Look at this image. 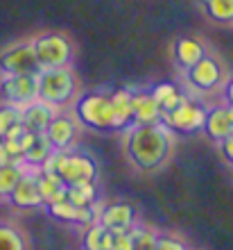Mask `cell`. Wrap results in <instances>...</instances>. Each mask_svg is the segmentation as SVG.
Segmentation results:
<instances>
[{"instance_id": "5bb4252c", "label": "cell", "mask_w": 233, "mask_h": 250, "mask_svg": "<svg viewBox=\"0 0 233 250\" xmlns=\"http://www.w3.org/2000/svg\"><path fill=\"white\" fill-rule=\"evenodd\" d=\"M7 203L12 205L14 209H20V211H34V209H41V207H43V200H41L36 182H34L32 166H30L25 171V175L18 180V185L12 189Z\"/></svg>"}, {"instance_id": "1f68e13d", "label": "cell", "mask_w": 233, "mask_h": 250, "mask_svg": "<svg viewBox=\"0 0 233 250\" xmlns=\"http://www.w3.org/2000/svg\"><path fill=\"white\" fill-rule=\"evenodd\" d=\"M222 93H224V103H227L229 107H233V75L224 80V84H222Z\"/></svg>"}, {"instance_id": "d6a6232c", "label": "cell", "mask_w": 233, "mask_h": 250, "mask_svg": "<svg viewBox=\"0 0 233 250\" xmlns=\"http://www.w3.org/2000/svg\"><path fill=\"white\" fill-rule=\"evenodd\" d=\"M7 164H23V162H16V159L9 155V150L5 148V144L0 141V166H7Z\"/></svg>"}, {"instance_id": "4316f807", "label": "cell", "mask_w": 233, "mask_h": 250, "mask_svg": "<svg viewBox=\"0 0 233 250\" xmlns=\"http://www.w3.org/2000/svg\"><path fill=\"white\" fill-rule=\"evenodd\" d=\"M131 234V248L134 250H154L156 239H159V232L147 228V225H134L129 230Z\"/></svg>"}, {"instance_id": "44dd1931", "label": "cell", "mask_w": 233, "mask_h": 250, "mask_svg": "<svg viewBox=\"0 0 233 250\" xmlns=\"http://www.w3.org/2000/svg\"><path fill=\"white\" fill-rule=\"evenodd\" d=\"M111 241H113V232L107 230L97 221L89 228H84V239H82L84 250H111Z\"/></svg>"}, {"instance_id": "cb8c5ba5", "label": "cell", "mask_w": 233, "mask_h": 250, "mask_svg": "<svg viewBox=\"0 0 233 250\" xmlns=\"http://www.w3.org/2000/svg\"><path fill=\"white\" fill-rule=\"evenodd\" d=\"M0 250H30L27 237L18 225L0 221Z\"/></svg>"}, {"instance_id": "52a82bcc", "label": "cell", "mask_w": 233, "mask_h": 250, "mask_svg": "<svg viewBox=\"0 0 233 250\" xmlns=\"http://www.w3.org/2000/svg\"><path fill=\"white\" fill-rule=\"evenodd\" d=\"M206 107L197 98H193L190 93H186V98L170 112H161V121L159 123L163 127H168L172 134H195L201 130L204 119H206Z\"/></svg>"}, {"instance_id": "3957f363", "label": "cell", "mask_w": 233, "mask_h": 250, "mask_svg": "<svg viewBox=\"0 0 233 250\" xmlns=\"http://www.w3.org/2000/svg\"><path fill=\"white\" fill-rule=\"evenodd\" d=\"M41 171L57 173L59 178L68 185L79 182H97L100 178V164L89 150H79L77 146L71 150H54L52 148L48 159L39 166Z\"/></svg>"}, {"instance_id": "9a60e30c", "label": "cell", "mask_w": 233, "mask_h": 250, "mask_svg": "<svg viewBox=\"0 0 233 250\" xmlns=\"http://www.w3.org/2000/svg\"><path fill=\"white\" fill-rule=\"evenodd\" d=\"M57 112H59L57 107H52L36 98L20 107V125L30 132H46V127L50 125V121L54 119Z\"/></svg>"}, {"instance_id": "f1b7e54d", "label": "cell", "mask_w": 233, "mask_h": 250, "mask_svg": "<svg viewBox=\"0 0 233 250\" xmlns=\"http://www.w3.org/2000/svg\"><path fill=\"white\" fill-rule=\"evenodd\" d=\"M154 250H190V246L179 234H159Z\"/></svg>"}, {"instance_id": "8fae6325", "label": "cell", "mask_w": 233, "mask_h": 250, "mask_svg": "<svg viewBox=\"0 0 233 250\" xmlns=\"http://www.w3.org/2000/svg\"><path fill=\"white\" fill-rule=\"evenodd\" d=\"M79 132H82V127L72 119L71 112H57L43 134H46V139L50 141L54 150H71V148L77 146Z\"/></svg>"}, {"instance_id": "ac0fdd59", "label": "cell", "mask_w": 233, "mask_h": 250, "mask_svg": "<svg viewBox=\"0 0 233 250\" xmlns=\"http://www.w3.org/2000/svg\"><path fill=\"white\" fill-rule=\"evenodd\" d=\"M206 53H208L206 43L201 39H197V37H179L175 41V62L181 71L197 64Z\"/></svg>"}, {"instance_id": "7402d4cb", "label": "cell", "mask_w": 233, "mask_h": 250, "mask_svg": "<svg viewBox=\"0 0 233 250\" xmlns=\"http://www.w3.org/2000/svg\"><path fill=\"white\" fill-rule=\"evenodd\" d=\"M111 96V105H113V112L118 116V123L123 127V132L127 127L134 125V114H131V91L129 89H116Z\"/></svg>"}, {"instance_id": "277c9868", "label": "cell", "mask_w": 233, "mask_h": 250, "mask_svg": "<svg viewBox=\"0 0 233 250\" xmlns=\"http://www.w3.org/2000/svg\"><path fill=\"white\" fill-rule=\"evenodd\" d=\"M79 93V80L72 66L41 68L39 71V100L52 107H68Z\"/></svg>"}, {"instance_id": "4fadbf2b", "label": "cell", "mask_w": 233, "mask_h": 250, "mask_svg": "<svg viewBox=\"0 0 233 250\" xmlns=\"http://www.w3.org/2000/svg\"><path fill=\"white\" fill-rule=\"evenodd\" d=\"M201 130L213 144H220L222 139H227L233 132V107H229L227 103L206 107V119Z\"/></svg>"}, {"instance_id": "83f0119b", "label": "cell", "mask_w": 233, "mask_h": 250, "mask_svg": "<svg viewBox=\"0 0 233 250\" xmlns=\"http://www.w3.org/2000/svg\"><path fill=\"white\" fill-rule=\"evenodd\" d=\"M18 123H20V107L9 105V103H0V139H5L7 132Z\"/></svg>"}, {"instance_id": "6da1fadb", "label": "cell", "mask_w": 233, "mask_h": 250, "mask_svg": "<svg viewBox=\"0 0 233 250\" xmlns=\"http://www.w3.org/2000/svg\"><path fill=\"white\" fill-rule=\"evenodd\" d=\"M175 134L161 123L131 125L125 130V157L141 173H156L175 155Z\"/></svg>"}, {"instance_id": "d6986e66", "label": "cell", "mask_w": 233, "mask_h": 250, "mask_svg": "<svg viewBox=\"0 0 233 250\" xmlns=\"http://www.w3.org/2000/svg\"><path fill=\"white\" fill-rule=\"evenodd\" d=\"M66 200H71L77 207H93L100 203V187H97V182L68 185L66 187Z\"/></svg>"}, {"instance_id": "e0dca14e", "label": "cell", "mask_w": 233, "mask_h": 250, "mask_svg": "<svg viewBox=\"0 0 233 250\" xmlns=\"http://www.w3.org/2000/svg\"><path fill=\"white\" fill-rule=\"evenodd\" d=\"M32 173H34L36 189H39V196H41V200H43V207L66 198V182L59 178L57 173L41 171V168H32Z\"/></svg>"}, {"instance_id": "ffe728a7", "label": "cell", "mask_w": 233, "mask_h": 250, "mask_svg": "<svg viewBox=\"0 0 233 250\" xmlns=\"http://www.w3.org/2000/svg\"><path fill=\"white\" fill-rule=\"evenodd\" d=\"M149 91H152L154 100L159 103L161 112H170V109H175V107L179 105L183 98H186V93L179 91L172 82H156Z\"/></svg>"}, {"instance_id": "7c38bea8", "label": "cell", "mask_w": 233, "mask_h": 250, "mask_svg": "<svg viewBox=\"0 0 233 250\" xmlns=\"http://www.w3.org/2000/svg\"><path fill=\"white\" fill-rule=\"evenodd\" d=\"M97 207L100 203L93 207H77L71 200H57V203L46 205L43 209L48 211V216H52L59 223H71V225H79V228H89L97 221Z\"/></svg>"}, {"instance_id": "9c48e42d", "label": "cell", "mask_w": 233, "mask_h": 250, "mask_svg": "<svg viewBox=\"0 0 233 250\" xmlns=\"http://www.w3.org/2000/svg\"><path fill=\"white\" fill-rule=\"evenodd\" d=\"M41 66L32 50L30 39L14 41L0 50V75H18V73H39Z\"/></svg>"}, {"instance_id": "2e32d148", "label": "cell", "mask_w": 233, "mask_h": 250, "mask_svg": "<svg viewBox=\"0 0 233 250\" xmlns=\"http://www.w3.org/2000/svg\"><path fill=\"white\" fill-rule=\"evenodd\" d=\"M131 114H134V125H149L161 121V107L149 89L131 91Z\"/></svg>"}, {"instance_id": "7a4b0ae2", "label": "cell", "mask_w": 233, "mask_h": 250, "mask_svg": "<svg viewBox=\"0 0 233 250\" xmlns=\"http://www.w3.org/2000/svg\"><path fill=\"white\" fill-rule=\"evenodd\" d=\"M72 119L79 123V127L91 132H123L118 116L111 105V96L102 91H86L77 93V98L72 100L71 105Z\"/></svg>"}, {"instance_id": "5b68a950", "label": "cell", "mask_w": 233, "mask_h": 250, "mask_svg": "<svg viewBox=\"0 0 233 250\" xmlns=\"http://www.w3.org/2000/svg\"><path fill=\"white\" fill-rule=\"evenodd\" d=\"M32 50L36 55L41 68H61V66H72L75 60V43L66 32H39L32 39Z\"/></svg>"}, {"instance_id": "30bf717a", "label": "cell", "mask_w": 233, "mask_h": 250, "mask_svg": "<svg viewBox=\"0 0 233 250\" xmlns=\"http://www.w3.org/2000/svg\"><path fill=\"white\" fill-rule=\"evenodd\" d=\"M97 223L111 232H127L138 223V211L131 203H100L97 207Z\"/></svg>"}, {"instance_id": "8992f818", "label": "cell", "mask_w": 233, "mask_h": 250, "mask_svg": "<svg viewBox=\"0 0 233 250\" xmlns=\"http://www.w3.org/2000/svg\"><path fill=\"white\" fill-rule=\"evenodd\" d=\"M183 80L190 91L206 96V93H215L222 89L227 80V68L213 53H206L197 64L183 71Z\"/></svg>"}, {"instance_id": "f546056e", "label": "cell", "mask_w": 233, "mask_h": 250, "mask_svg": "<svg viewBox=\"0 0 233 250\" xmlns=\"http://www.w3.org/2000/svg\"><path fill=\"white\" fill-rule=\"evenodd\" d=\"M111 250H134V248H131V234H129V230H127V232H113Z\"/></svg>"}, {"instance_id": "603a6c76", "label": "cell", "mask_w": 233, "mask_h": 250, "mask_svg": "<svg viewBox=\"0 0 233 250\" xmlns=\"http://www.w3.org/2000/svg\"><path fill=\"white\" fill-rule=\"evenodd\" d=\"M50 150H52V146L46 139V134H43V132H36L32 139V144L27 146V150L23 152V162H25L27 166H32V168H39L48 159Z\"/></svg>"}, {"instance_id": "484cf974", "label": "cell", "mask_w": 233, "mask_h": 250, "mask_svg": "<svg viewBox=\"0 0 233 250\" xmlns=\"http://www.w3.org/2000/svg\"><path fill=\"white\" fill-rule=\"evenodd\" d=\"M30 166L23 162V164H7L0 166V200H7L12 189L18 185V180L25 175V171Z\"/></svg>"}, {"instance_id": "ba28073f", "label": "cell", "mask_w": 233, "mask_h": 250, "mask_svg": "<svg viewBox=\"0 0 233 250\" xmlns=\"http://www.w3.org/2000/svg\"><path fill=\"white\" fill-rule=\"evenodd\" d=\"M39 98V73L0 75V103L23 107Z\"/></svg>"}, {"instance_id": "d4e9b609", "label": "cell", "mask_w": 233, "mask_h": 250, "mask_svg": "<svg viewBox=\"0 0 233 250\" xmlns=\"http://www.w3.org/2000/svg\"><path fill=\"white\" fill-rule=\"evenodd\" d=\"M201 7L217 25H233V0H201Z\"/></svg>"}, {"instance_id": "4dcf8cb0", "label": "cell", "mask_w": 233, "mask_h": 250, "mask_svg": "<svg viewBox=\"0 0 233 250\" xmlns=\"http://www.w3.org/2000/svg\"><path fill=\"white\" fill-rule=\"evenodd\" d=\"M217 150H220V155L224 157V162H227L229 166H233V132L217 144Z\"/></svg>"}]
</instances>
